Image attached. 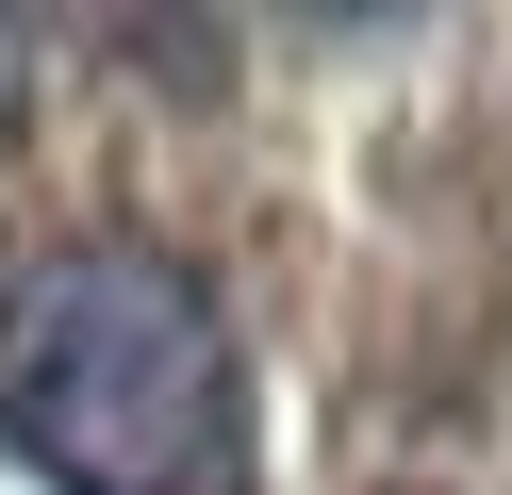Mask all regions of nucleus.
Here are the masks:
<instances>
[{
	"label": "nucleus",
	"mask_w": 512,
	"mask_h": 495,
	"mask_svg": "<svg viewBox=\"0 0 512 495\" xmlns=\"http://www.w3.org/2000/svg\"><path fill=\"white\" fill-rule=\"evenodd\" d=\"M17 116H34V33L0 17V149H17Z\"/></svg>",
	"instance_id": "obj_2"
},
{
	"label": "nucleus",
	"mask_w": 512,
	"mask_h": 495,
	"mask_svg": "<svg viewBox=\"0 0 512 495\" xmlns=\"http://www.w3.org/2000/svg\"><path fill=\"white\" fill-rule=\"evenodd\" d=\"M0 446L50 495H248V330L166 231H67L0 281Z\"/></svg>",
	"instance_id": "obj_1"
}]
</instances>
